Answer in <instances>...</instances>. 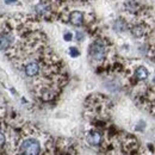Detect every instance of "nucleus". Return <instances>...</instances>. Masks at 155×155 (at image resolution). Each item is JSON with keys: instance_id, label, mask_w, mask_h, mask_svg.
Returning <instances> with one entry per match:
<instances>
[{"instance_id": "nucleus-6", "label": "nucleus", "mask_w": 155, "mask_h": 155, "mask_svg": "<svg viewBox=\"0 0 155 155\" xmlns=\"http://www.w3.org/2000/svg\"><path fill=\"white\" fill-rule=\"evenodd\" d=\"M133 74H134V78L137 81H146V80L149 79V75H150L148 68L143 64H137L135 69H134V72H133Z\"/></svg>"}, {"instance_id": "nucleus-11", "label": "nucleus", "mask_w": 155, "mask_h": 155, "mask_svg": "<svg viewBox=\"0 0 155 155\" xmlns=\"http://www.w3.org/2000/svg\"><path fill=\"white\" fill-rule=\"evenodd\" d=\"M63 38L66 39V41H72L73 35H72L71 32H66V34H64V36H63Z\"/></svg>"}, {"instance_id": "nucleus-4", "label": "nucleus", "mask_w": 155, "mask_h": 155, "mask_svg": "<svg viewBox=\"0 0 155 155\" xmlns=\"http://www.w3.org/2000/svg\"><path fill=\"white\" fill-rule=\"evenodd\" d=\"M86 141H87V143H88L90 146H92V147H98V146H100L101 142H103V135H101V133H100L99 130L92 129V130H90V131L87 133V135H86Z\"/></svg>"}, {"instance_id": "nucleus-1", "label": "nucleus", "mask_w": 155, "mask_h": 155, "mask_svg": "<svg viewBox=\"0 0 155 155\" xmlns=\"http://www.w3.org/2000/svg\"><path fill=\"white\" fill-rule=\"evenodd\" d=\"M17 150L19 155H41L42 144L37 137L29 135L20 140Z\"/></svg>"}, {"instance_id": "nucleus-2", "label": "nucleus", "mask_w": 155, "mask_h": 155, "mask_svg": "<svg viewBox=\"0 0 155 155\" xmlns=\"http://www.w3.org/2000/svg\"><path fill=\"white\" fill-rule=\"evenodd\" d=\"M109 55V45L104 39H96L88 47V56L96 63H103Z\"/></svg>"}, {"instance_id": "nucleus-10", "label": "nucleus", "mask_w": 155, "mask_h": 155, "mask_svg": "<svg viewBox=\"0 0 155 155\" xmlns=\"http://www.w3.org/2000/svg\"><path fill=\"white\" fill-rule=\"evenodd\" d=\"M5 144H6V136H5L4 133L0 131V150L5 147Z\"/></svg>"}, {"instance_id": "nucleus-3", "label": "nucleus", "mask_w": 155, "mask_h": 155, "mask_svg": "<svg viewBox=\"0 0 155 155\" xmlns=\"http://www.w3.org/2000/svg\"><path fill=\"white\" fill-rule=\"evenodd\" d=\"M129 31H130V34H131L135 38L140 39L149 35V32H150V26H148V24H147L146 21H136L133 25H130Z\"/></svg>"}, {"instance_id": "nucleus-9", "label": "nucleus", "mask_w": 155, "mask_h": 155, "mask_svg": "<svg viewBox=\"0 0 155 155\" xmlns=\"http://www.w3.org/2000/svg\"><path fill=\"white\" fill-rule=\"evenodd\" d=\"M69 54H71V56H73V58H78V56L80 55V51L78 50V48H75V47H71Z\"/></svg>"}, {"instance_id": "nucleus-8", "label": "nucleus", "mask_w": 155, "mask_h": 155, "mask_svg": "<svg viewBox=\"0 0 155 155\" xmlns=\"http://www.w3.org/2000/svg\"><path fill=\"white\" fill-rule=\"evenodd\" d=\"M112 29L116 32H125L130 29V23L123 17H118L112 24Z\"/></svg>"}, {"instance_id": "nucleus-12", "label": "nucleus", "mask_w": 155, "mask_h": 155, "mask_svg": "<svg viewBox=\"0 0 155 155\" xmlns=\"http://www.w3.org/2000/svg\"><path fill=\"white\" fill-rule=\"evenodd\" d=\"M77 39L78 41H82V39H84V34H82V32H80V31H78L77 32Z\"/></svg>"}, {"instance_id": "nucleus-13", "label": "nucleus", "mask_w": 155, "mask_h": 155, "mask_svg": "<svg viewBox=\"0 0 155 155\" xmlns=\"http://www.w3.org/2000/svg\"><path fill=\"white\" fill-rule=\"evenodd\" d=\"M6 4H8V5H12V4H17L18 1L17 0H4Z\"/></svg>"}, {"instance_id": "nucleus-5", "label": "nucleus", "mask_w": 155, "mask_h": 155, "mask_svg": "<svg viewBox=\"0 0 155 155\" xmlns=\"http://www.w3.org/2000/svg\"><path fill=\"white\" fill-rule=\"evenodd\" d=\"M13 35L11 34V31H5L0 34V50H7L10 48H12L13 45Z\"/></svg>"}, {"instance_id": "nucleus-7", "label": "nucleus", "mask_w": 155, "mask_h": 155, "mask_svg": "<svg viewBox=\"0 0 155 155\" xmlns=\"http://www.w3.org/2000/svg\"><path fill=\"white\" fill-rule=\"evenodd\" d=\"M68 21L74 26H81L85 21V15L81 11H72L68 15Z\"/></svg>"}]
</instances>
